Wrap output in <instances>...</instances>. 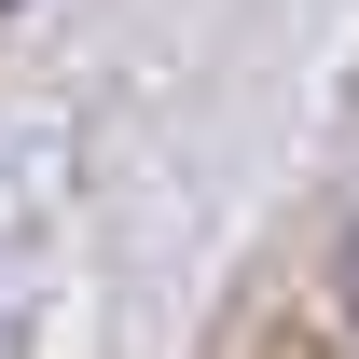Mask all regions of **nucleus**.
Returning <instances> with one entry per match:
<instances>
[{
    "instance_id": "nucleus-1",
    "label": "nucleus",
    "mask_w": 359,
    "mask_h": 359,
    "mask_svg": "<svg viewBox=\"0 0 359 359\" xmlns=\"http://www.w3.org/2000/svg\"><path fill=\"white\" fill-rule=\"evenodd\" d=\"M332 276H346V318H359V222H346V263H332Z\"/></svg>"
}]
</instances>
